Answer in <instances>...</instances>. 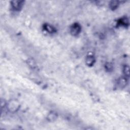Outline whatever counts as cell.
<instances>
[{
	"label": "cell",
	"mask_w": 130,
	"mask_h": 130,
	"mask_svg": "<svg viewBox=\"0 0 130 130\" xmlns=\"http://www.w3.org/2000/svg\"><path fill=\"white\" fill-rule=\"evenodd\" d=\"M20 105L19 102L16 100H11L7 104L8 110L11 112H16L20 108Z\"/></svg>",
	"instance_id": "6da1fadb"
},
{
	"label": "cell",
	"mask_w": 130,
	"mask_h": 130,
	"mask_svg": "<svg viewBox=\"0 0 130 130\" xmlns=\"http://www.w3.org/2000/svg\"><path fill=\"white\" fill-rule=\"evenodd\" d=\"M81 30V27L79 24L75 23L73 24L70 27V32L73 36H77L79 35Z\"/></svg>",
	"instance_id": "7a4b0ae2"
},
{
	"label": "cell",
	"mask_w": 130,
	"mask_h": 130,
	"mask_svg": "<svg viewBox=\"0 0 130 130\" xmlns=\"http://www.w3.org/2000/svg\"><path fill=\"white\" fill-rule=\"evenodd\" d=\"M24 2L22 1H13L11 2V5L12 8L15 10H20L23 5Z\"/></svg>",
	"instance_id": "3957f363"
},
{
	"label": "cell",
	"mask_w": 130,
	"mask_h": 130,
	"mask_svg": "<svg viewBox=\"0 0 130 130\" xmlns=\"http://www.w3.org/2000/svg\"><path fill=\"white\" fill-rule=\"evenodd\" d=\"M127 79L125 76H122L120 77L117 80V85L121 88L125 87L127 84Z\"/></svg>",
	"instance_id": "277c9868"
},
{
	"label": "cell",
	"mask_w": 130,
	"mask_h": 130,
	"mask_svg": "<svg viewBox=\"0 0 130 130\" xmlns=\"http://www.w3.org/2000/svg\"><path fill=\"white\" fill-rule=\"evenodd\" d=\"M95 62V58L93 56L89 55L86 56L85 58V63L86 64L89 66L91 67L92 66Z\"/></svg>",
	"instance_id": "5b68a950"
},
{
	"label": "cell",
	"mask_w": 130,
	"mask_h": 130,
	"mask_svg": "<svg viewBox=\"0 0 130 130\" xmlns=\"http://www.w3.org/2000/svg\"><path fill=\"white\" fill-rule=\"evenodd\" d=\"M43 28L49 33H54L56 31L55 28L49 24H44L43 25Z\"/></svg>",
	"instance_id": "8992f818"
},
{
	"label": "cell",
	"mask_w": 130,
	"mask_h": 130,
	"mask_svg": "<svg viewBox=\"0 0 130 130\" xmlns=\"http://www.w3.org/2000/svg\"><path fill=\"white\" fill-rule=\"evenodd\" d=\"M57 115L54 112H50L47 116V119L50 121H54L56 119Z\"/></svg>",
	"instance_id": "52a82bcc"
},
{
	"label": "cell",
	"mask_w": 130,
	"mask_h": 130,
	"mask_svg": "<svg viewBox=\"0 0 130 130\" xmlns=\"http://www.w3.org/2000/svg\"><path fill=\"white\" fill-rule=\"evenodd\" d=\"M118 23L119 25L126 27L129 25V21L127 18L123 17L119 20Z\"/></svg>",
	"instance_id": "ba28073f"
},
{
	"label": "cell",
	"mask_w": 130,
	"mask_h": 130,
	"mask_svg": "<svg viewBox=\"0 0 130 130\" xmlns=\"http://www.w3.org/2000/svg\"><path fill=\"white\" fill-rule=\"evenodd\" d=\"M119 6V2L116 1H111L109 3V7L111 9L114 10L116 9Z\"/></svg>",
	"instance_id": "9c48e42d"
},
{
	"label": "cell",
	"mask_w": 130,
	"mask_h": 130,
	"mask_svg": "<svg viewBox=\"0 0 130 130\" xmlns=\"http://www.w3.org/2000/svg\"><path fill=\"white\" fill-rule=\"evenodd\" d=\"M123 72L125 77H128L129 75V69L128 66H125L123 69Z\"/></svg>",
	"instance_id": "30bf717a"
},
{
	"label": "cell",
	"mask_w": 130,
	"mask_h": 130,
	"mask_svg": "<svg viewBox=\"0 0 130 130\" xmlns=\"http://www.w3.org/2000/svg\"><path fill=\"white\" fill-rule=\"evenodd\" d=\"M105 67H106V70H109V71H110V70H112V69H113V66L111 64V63H107L106 64Z\"/></svg>",
	"instance_id": "8fae6325"
}]
</instances>
